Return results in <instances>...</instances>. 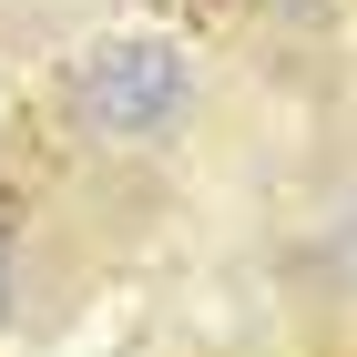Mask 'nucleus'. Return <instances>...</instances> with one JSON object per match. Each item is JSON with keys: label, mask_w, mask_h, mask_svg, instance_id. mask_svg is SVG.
<instances>
[{"label": "nucleus", "mask_w": 357, "mask_h": 357, "mask_svg": "<svg viewBox=\"0 0 357 357\" xmlns=\"http://www.w3.org/2000/svg\"><path fill=\"white\" fill-rule=\"evenodd\" d=\"M0 306H10V275H0Z\"/></svg>", "instance_id": "f03ea898"}, {"label": "nucleus", "mask_w": 357, "mask_h": 357, "mask_svg": "<svg viewBox=\"0 0 357 357\" xmlns=\"http://www.w3.org/2000/svg\"><path fill=\"white\" fill-rule=\"evenodd\" d=\"M174 102H184V61L164 41H112V52L82 61V112L102 133H153Z\"/></svg>", "instance_id": "f257e3e1"}]
</instances>
